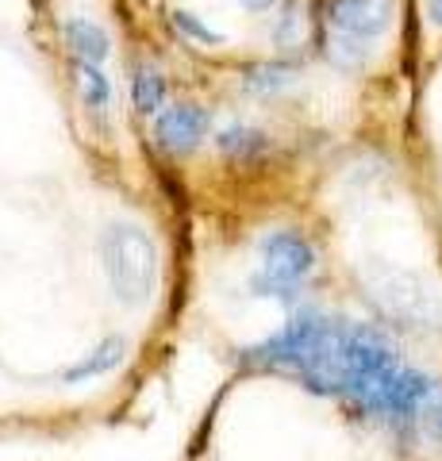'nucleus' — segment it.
Segmentation results:
<instances>
[{"instance_id": "nucleus-4", "label": "nucleus", "mask_w": 442, "mask_h": 461, "mask_svg": "<svg viewBox=\"0 0 442 461\" xmlns=\"http://www.w3.org/2000/svg\"><path fill=\"white\" fill-rule=\"evenodd\" d=\"M311 269H316V250L304 235L296 230H269L262 239V273L250 281V288L258 296H277V300H293Z\"/></svg>"}, {"instance_id": "nucleus-3", "label": "nucleus", "mask_w": 442, "mask_h": 461, "mask_svg": "<svg viewBox=\"0 0 442 461\" xmlns=\"http://www.w3.org/2000/svg\"><path fill=\"white\" fill-rule=\"evenodd\" d=\"M396 0H327V58L342 69L365 66V58L392 27Z\"/></svg>"}, {"instance_id": "nucleus-1", "label": "nucleus", "mask_w": 442, "mask_h": 461, "mask_svg": "<svg viewBox=\"0 0 442 461\" xmlns=\"http://www.w3.org/2000/svg\"><path fill=\"white\" fill-rule=\"evenodd\" d=\"M242 362L289 373L311 393L342 396L389 423H411L435 400L431 377L404 366L381 330L320 312H301L274 339L242 350Z\"/></svg>"}, {"instance_id": "nucleus-5", "label": "nucleus", "mask_w": 442, "mask_h": 461, "mask_svg": "<svg viewBox=\"0 0 442 461\" xmlns=\"http://www.w3.org/2000/svg\"><path fill=\"white\" fill-rule=\"evenodd\" d=\"M362 281L369 288L365 296L401 327H431V320H438V308H435L431 293H427L411 273L389 269V266H369L362 273Z\"/></svg>"}, {"instance_id": "nucleus-2", "label": "nucleus", "mask_w": 442, "mask_h": 461, "mask_svg": "<svg viewBox=\"0 0 442 461\" xmlns=\"http://www.w3.org/2000/svg\"><path fill=\"white\" fill-rule=\"evenodd\" d=\"M101 262L112 296L127 308H139L154 296L158 285V250L147 230L135 223H112L101 235Z\"/></svg>"}, {"instance_id": "nucleus-8", "label": "nucleus", "mask_w": 442, "mask_h": 461, "mask_svg": "<svg viewBox=\"0 0 442 461\" xmlns=\"http://www.w3.org/2000/svg\"><path fill=\"white\" fill-rule=\"evenodd\" d=\"M120 362H123V339H104L93 354H85L81 362L69 366V369L62 373V381H66V384H81V381H89V377H101V373L116 369Z\"/></svg>"}, {"instance_id": "nucleus-15", "label": "nucleus", "mask_w": 442, "mask_h": 461, "mask_svg": "<svg viewBox=\"0 0 442 461\" xmlns=\"http://www.w3.org/2000/svg\"><path fill=\"white\" fill-rule=\"evenodd\" d=\"M427 420H431V430H435V438L442 442V400H438V396L431 400V408H427Z\"/></svg>"}, {"instance_id": "nucleus-14", "label": "nucleus", "mask_w": 442, "mask_h": 461, "mask_svg": "<svg viewBox=\"0 0 442 461\" xmlns=\"http://www.w3.org/2000/svg\"><path fill=\"white\" fill-rule=\"evenodd\" d=\"M174 27H181L185 35L196 39V42H204V47H220V42H223V35L212 32V27H204L201 20L193 16V12H181V8H177V12H174Z\"/></svg>"}, {"instance_id": "nucleus-16", "label": "nucleus", "mask_w": 442, "mask_h": 461, "mask_svg": "<svg viewBox=\"0 0 442 461\" xmlns=\"http://www.w3.org/2000/svg\"><path fill=\"white\" fill-rule=\"evenodd\" d=\"M427 16H431V23L442 32V0H427Z\"/></svg>"}, {"instance_id": "nucleus-10", "label": "nucleus", "mask_w": 442, "mask_h": 461, "mask_svg": "<svg viewBox=\"0 0 442 461\" xmlns=\"http://www.w3.org/2000/svg\"><path fill=\"white\" fill-rule=\"evenodd\" d=\"M131 100H135V112L158 115L162 100H166V85L158 77V69H150V66H139L135 69V77H131Z\"/></svg>"}, {"instance_id": "nucleus-7", "label": "nucleus", "mask_w": 442, "mask_h": 461, "mask_svg": "<svg viewBox=\"0 0 442 461\" xmlns=\"http://www.w3.org/2000/svg\"><path fill=\"white\" fill-rule=\"evenodd\" d=\"M66 47L74 50L77 62L101 66L108 58V35H104L101 23H93L85 16H74V20H66Z\"/></svg>"}, {"instance_id": "nucleus-9", "label": "nucleus", "mask_w": 442, "mask_h": 461, "mask_svg": "<svg viewBox=\"0 0 442 461\" xmlns=\"http://www.w3.org/2000/svg\"><path fill=\"white\" fill-rule=\"evenodd\" d=\"M216 147L227 154V158H254L269 147V139L262 131H254V127H242V123H231L223 127L216 135Z\"/></svg>"}, {"instance_id": "nucleus-11", "label": "nucleus", "mask_w": 442, "mask_h": 461, "mask_svg": "<svg viewBox=\"0 0 442 461\" xmlns=\"http://www.w3.org/2000/svg\"><path fill=\"white\" fill-rule=\"evenodd\" d=\"M77 93H81V100H85V108L104 112L108 100H112V85H108V77H104L96 66L77 62Z\"/></svg>"}, {"instance_id": "nucleus-12", "label": "nucleus", "mask_w": 442, "mask_h": 461, "mask_svg": "<svg viewBox=\"0 0 442 461\" xmlns=\"http://www.w3.org/2000/svg\"><path fill=\"white\" fill-rule=\"evenodd\" d=\"M247 85L250 93H281L293 85V66L284 62H262V66H250L247 69Z\"/></svg>"}, {"instance_id": "nucleus-6", "label": "nucleus", "mask_w": 442, "mask_h": 461, "mask_svg": "<svg viewBox=\"0 0 442 461\" xmlns=\"http://www.w3.org/2000/svg\"><path fill=\"white\" fill-rule=\"evenodd\" d=\"M208 131V112L196 108V104H174L158 115V123H154V139L162 142V150L169 154H185L193 150L196 142L204 139Z\"/></svg>"}, {"instance_id": "nucleus-17", "label": "nucleus", "mask_w": 442, "mask_h": 461, "mask_svg": "<svg viewBox=\"0 0 442 461\" xmlns=\"http://www.w3.org/2000/svg\"><path fill=\"white\" fill-rule=\"evenodd\" d=\"M242 5H247L250 12H269V8L277 5V0H242Z\"/></svg>"}, {"instance_id": "nucleus-13", "label": "nucleus", "mask_w": 442, "mask_h": 461, "mask_svg": "<svg viewBox=\"0 0 442 461\" xmlns=\"http://www.w3.org/2000/svg\"><path fill=\"white\" fill-rule=\"evenodd\" d=\"M274 39H277L281 50H301L304 47V8L301 5L284 8V16L274 27Z\"/></svg>"}]
</instances>
